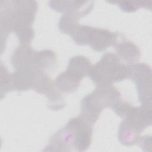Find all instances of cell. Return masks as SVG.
Listing matches in <instances>:
<instances>
[{
	"label": "cell",
	"instance_id": "6da1fadb",
	"mask_svg": "<svg viewBox=\"0 0 152 152\" xmlns=\"http://www.w3.org/2000/svg\"><path fill=\"white\" fill-rule=\"evenodd\" d=\"M36 1H1V42L2 52L7 39L14 33L21 45H30L34 37L33 24L37 11Z\"/></svg>",
	"mask_w": 152,
	"mask_h": 152
},
{
	"label": "cell",
	"instance_id": "7a4b0ae2",
	"mask_svg": "<svg viewBox=\"0 0 152 152\" xmlns=\"http://www.w3.org/2000/svg\"><path fill=\"white\" fill-rule=\"evenodd\" d=\"M112 109L122 119L118 132L119 141L126 146L139 144L141 134L151 124V107L134 106L120 100Z\"/></svg>",
	"mask_w": 152,
	"mask_h": 152
},
{
	"label": "cell",
	"instance_id": "3957f363",
	"mask_svg": "<svg viewBox=\"0 0 152 152\" xmlns=\"http://www.w3.org/2000/svg\"><path fill=\"white\" fill-rule=\"evenodd\" d=\"M93 125L80 115L71 118L50 138L43 151H84L90 147Z\"/></svg>",
	"mask_w": 152,
	"mask_h": 152
},
{
	"label": "cell",
	"instance_id": "277c9868",
	"mask_svg": "<svg viewBox=\"0 0 152 152\" xmlns=\"http://www.w3.org/2000/svg\"><path fill=\"white\" fill-rule=\"evenodd\" d=\"M11 61L15 69L46 72L56 66V55L50 49L36 51L30 45H20L13 51Z\"/></svg>",
	"mask_w": 152,
	"mask_h": 152
},
{
	"label": "cell",
	"instance_id": "5b68a950",
	"mask_svg": "<svg viewBox=\"0 0 152 152\" xmlns=\"http://www.w3.org/2000/svg\"><path fill=\"white\" fill-rule=\"evenodd\" d=\"M130 66L122 62L116 53L105 52L98 62L91 65L88 77L97 86L112 85L129 78Z\"/></svg>",
	"mask_w": 152,
	"mask_h": 152
},
{
	"label": "cell",
	"instance_id": "8992f818",
	"mask_svg": "<svg viewBox=\"0 0 152 152\" xmlns=\"http://www.w3.org/2000/svg\"><path fill=\"white\" fill-rule=\"evenodd\" d=\"M121 100V93L112 85H99L81 100L80 115L94 125L101 112L106 107L112 108Z\"/></svg>",
	"mask_w": 152,
	"mask_h": 152
},
{
	"label": "cell",
	"instance_id": "52a82bcc",
	"mask_svg": "<svg viewBox=\"0 0 152 152\" xmlns=\"http://www.w3.org/2000/svg\"><path fill=\"white\" fill-rule=\"evenodd\" d=\"M70 36L75 44L89 45L94 51L100 52L111 46L114 47L124 34L106 28L78 25Z\"/></svg>",
	"mask_w": 152,
	"mask_h": 152
},
{
	"label": "cell",
	"instance_id": "ba28073f",
	"mask_svg": "<svg viewBox=\"0 0 152 152\" xmlns=\"http://www.w3.org/2000/svg\"><path fill=\"white\" fill-rule=\"evenodd\" d=\"M129 78L135 84L138 100L142 105L151 107V69L145 63L130 66Z\"/></svg>",
	"mask_w": 152,
	"mask_h": 152
},
{
	"label": "cell",
	"instance_id": "9c48e42d",
	"mask_svg": "<svg viewBox=\"0 0 152 152\" xmlns=\"http://www.w3.org/2000/svg\"><path fill=\"white\" fill-rule=\"evenodd\" d=\"M33 90L39 94H45L48 100V107L53 110H59L65 106L62 93L57 88L55 81L46 73L42 74L36 81Z\"/></svg>",
	"mask_w": 152,
	"mask_h": 152
},
{
	"label": "cell",
	"instance_id": "30bf717a",
	"mask_svg": "<svg viewBox=\"0 0 152 152\" xmlns=\"http://www.w3.org/2000/svg\"><path fill=\"white\" fill-rule=\"evenodd\" d=\"M49 5L53 10L64 13H72L84 17L94 7L93 1H50Z\"/></svg>",
	"mask_w": 152,
	"mask_h": 152
},
{
	"label": "cell",
	"instance_id": "8fae6325",
	"mask_svg": "<svg viewBox=\"0 0 152 152\" xmlns=\"http://www.w3.org/2000/svg\"><path fill=\"white\" fill-rule=\"evenodd\" d=\"M116 55L124 63L128 65L137 63L141 53L139 47L132 41L128 40L124 36L114 46Z\"/></svg>",
	"mask_w": 152,
	"mask_h": 152
},
{
	"label": "cell",
	"instance_id": "7c38bea8",
	"mask_svg": "<svg viewBox=\"0 0 152 152\" xmlns=\"http://www.w3.org/2000/svg\"><path fill=\"white\" fill-rule=\"evenodd\" d=\"M91 65L87 58L77 55L69 59L66 71L81 81L85 77L88 76Z\"/></svg>",
	"mask_w": 152,
	"mask_h": 152
},
{
	"label": "cell",
	"instance_id": "4fadbf2b",
	"mask_svg": "<svg viewBox=\"0 0 152 152\" xmlns=\"http://www.w3.org/2000/svg\"><path fill=\"white\" fill-rule=\"evenodd\" d=\"M55 83L57 88L62 93H72L77 90L80 81L65 71L58 75L55 80Z\"/></svg>",
	"mask_w": 152,
	"mask_h": 152
},
{
	"label": "cell",
	"instance_id": "5bb4252c",
	"mask_svg": "<svg viewBox=\"0 0 152 152\" xmlns=\"http://www.w3.org/2000/svg\"><path fill=\"white\" fill-rule=\"evenodd\" d=\"M80 17L72 13H64L60 17L58 28L59 31L65 34L71 36L76 27L79 25Z\"/></svg>",
	"mask_w": 152,
	"mask_h": 152
},
{
	"label": "cell",
	"instance_id": "9a60e30c",
	"mask_svg": "<svg viewBox=\"0 0 152 152\" xmlns=\"http://www.w3.org/2000/svg\"><path fill=\"white\" fill-rule=\"evenodd\" d=\"M107 2L117 5L120 9L125 12H133L138 10L140 8H145L151 10V2L148 1H120V0H112L107 1Z\"/></svg>",
	"mask_w": 152,
	"mask_h": 152
},
{
	"label": "cell",
	"instance_id": "2e32d148",
	"mask_svg": "<svg viewBox=\"0 0 152 152\" xmlns=\"http://www.w3.org/2000/svg\"><path fill=\"white\" fill-rule=\"evenodd\" d=\"M11 91L10 88V73L7 68L1 63V99L7 93Z\"/></svg>",
	"mask_w": 152,
	"mask_h": 152
},
{
	"label": "cell",
	"instance_id": "e0dca14e",
	"mask_svg": "<svg viewBox=\"0 0 152 152\" xmlns=\"http://www.w3.org/2000/svg\"><path fill=\"white\" fill-rule=\"evenodd\" d=\"M151 137L150 135L142 136L139 142L140 146L143 151H147V147H151Z\"/></svg>",
	"mask_w": 152,
	"mask_h": 152
}]
</instances>
